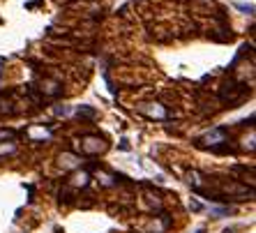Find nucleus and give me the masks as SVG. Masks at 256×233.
Returning <instances> with one entry per match:
<instances>
[]
</instances>
